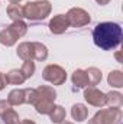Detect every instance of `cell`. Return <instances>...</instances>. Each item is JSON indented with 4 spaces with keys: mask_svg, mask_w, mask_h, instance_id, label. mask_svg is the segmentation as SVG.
<instances>
[{
    "mask_svg": "<svg viewBox=\"0 0 123 124\" xmlns=\"http://www.w3.org/2000/svg\"><path fill=\"white\" fill-rule=\"evenodd\" d=\"M123 38L122 26L116 22H101L93 29V40L103 51L116 49Z\"/></svg>",
    "mask_w": 123,
    "mask_h": 124,
    "instance_id": "obj_1",
    "label": "cell"
},
{
    "mask_svg": "<svg viewBox=\"0 0 123 124\" xmlns=\"http://www.w3.org/2000/svg\"><path fill=\"white\" fill-rule=\"evenodd\" d=\"M35 90H36V95H35L32 105L35 107V110L39 114H49L52 111V108L55 107L57 91L48 85H41Z\"/></svg>",
    "mask_w": 123,
    "mask_h": 124,
    "instance_id": "obj_2",
    "label": "cell"
},
{
    "mask_svg": "<svg viewBox=\"0 0 123 124\" xmlns=\"http://www.w3.org/2000/svg\"><path fill=\"white\" fill-rule=\"evenodd\" d=\"M22 9H23V17L36 22V20H44L49 16L52 4L48 0H36V1H28L26 4L22 6Z\"/></svg>",
    "mask_w": 123,
    "mask_h": 124,
    "instance_id": "obj_3",
    "label": "cell"
},
{
    "mask_svg": "<svg viewBox=\"0 0 123 124\" xmlns=\"http://www.w3.org/2000/svg\"><path fill=\"white\" fill-rule=\"evenodd\" d=\"M28 32V25L23 22V20H18V22H13L10 26L4 28L3 31L0 32V43L3 46H13L18 39L23 38Z\"/></svg>",
    "mask_w": 123,
    "mask_h": 124,
    "instance_id": "obj_4",
    "label": "cell"
},
{
    "mask_svg": "<svg viewBox=\"0 0 123 124\" xmlns=\"http://www.w3.org/2000/svg\"><path fill=\"white\" fill-rule=\"evenodd\" d=\"M123 118L120 108H104L93 116L88 124H120Z\"/></svg>",
    "mask_w": 123,
    "mask_h": 124,
    "instance_id": "obj_5",
    "label": "cell"
},
{
    "mask_svg": "<svg viewBox=\"0 0 123 124\" xmlns=\"http://www.w3.org/2000/svg\"><path fill=\"white\" fill-rule=\"evenodd\" d=\"M42 78L48 82H51L52 85H62L67 81V72L65 69L57 65V63H49L44 68L42 71Z\"/></svg>",
    "mask_w": 123,
    "mask_h": 124,
    "instance_id": "obj_6",
    "label": "cell"
},
{
    "mask_svg": "<svg viewBox=\"0 0 123 124\" xmlns=\"http://www.w3.org/2000/svg\"><path fill=\"white\" fill-rule=\"evenodd\" d=\"M65 16H67L70 26H72V28H83L91 22L90 13L81 7H71Z\"/></svg>",
    "mask_w": 123,
    "mask_h": 124,
    "instance_id": "obj_7",
    "label": "cell"
},
{
    "mask_svg": "<svg viewBox=\"0 0 123 124\" xmlns=\"http://www.w3.org/2000/svg\"><path fill=\"white\" fill-rule=\"evenodd\" d=\"M84 100L97 108H103L106 105V94L97 87H87L84 90Z\"/></svg>",
    "mask_w": 123,
    "mask_h": 124,
    "instance_id": "obj_8",
    "label": "cell"
},
{
    "mask_svg": "<svg viewBox=\"0 0 123 124\" xmlns=\"http://www.w3.org/2000/svg\"><path fill=\"white\" fill-rule=\"evenodd\" d=\"M48 28H49L51 33H54V35H62L64 32L70 28V23H68L65 15H55L49 20Z\"/></svg>",
    "mask_w": 123,
    "mask_h": 124,
    "instance_id": "obj_9",
    "label": "cell"
},
{
    "mask_svg": "<svg viewBox=\"0 0 123 124\" xmlns=\"http://www.w3.org/2000/svg\"><path fill=\"white\" fill-rule=\"evenodd\" d=\"M71 81H72V84L77 88H87V87H90L86 69H75L72 72V75H71Z\"/></svg>",
    "mask_w": 123,
    "mask_h": 124,
    "instance_id": "obj_10",
    "label": "cell"
},
{
    "mask_svg": "<svg viewBox=\"0 0 123 124\" xmlns=\"http://www.w3.org/2000/svg\"><path fill=\"white\" fill-rule=\"evenodd\" d=\"M18 56L22 61H33V46L32 42H22L16 49Z\"/></svg>",
    "mask_w": 123,
    "mask_h": 124,
    "instance_id": "obj_11",
    "label": "cell"
},
{
    "mask_svg": "<svg viewBox=\"0 0 123 124\" xmlns=\"http://www.w3.org/2000/svg\"><path fill=\"white\" fill-rule=\"evenodd\" d=\"M71 116L75 121H86L88 117V108L84 104L77 102L71 107Z\"/></svg>",
    "mask_w": 123,
    "mask_h": 124,
    "instance_id": "obj_12",
    "label": "cell"
},
{
    "mask_svg": "<svg viewBox=\"0 0 123 124\" xmlns=\"http://www.w3.org/2000/svg\"><path fill=\"white\" fill-rule=\"evenodd\" d=\"M4 77H6V82L10 84V85H22L26 81V78H25V75L22 74L20 69H12Z\"/></svg>",
    "mask_w": 123,
    "mask_h": 124,
    "instance_id": "obj_13",
    "label": "cell"
},
{
    "mask_svg": "<svg viewBox=\"0 0 123 124\" xmlns=\"http://www.w3.org/2000/svg\"><path fill=\"white\" fill-rule=\"evenodd\" d=\"M106 105L110 108H120L123 105V95L119 91H110L106 94Z\"/></svg>",
    "mask_w": 123,
    "mask_h": 124,
    "instance_id": "obj_14",
    "label": "cell"
},
{
    "mask_svg": "<svg viewBox=\"0 0 123 124\" xmlns=\"http://www.w3.org/2000/svg\"><path fill=\"white\" fill-rule=\"evenodd\" d=\"M32 46H33V59L35 61H46L48 58V48L41 43V42H32Z\"/></svg>",
    "mask_w": 123,
    "mask_h": 124,
    "instance_id": "obj_15",
    "label": "cell"
},
{
    "mask_svg": "<svg viewBox=\"0 0 123 124\" xmlns=\"http://www.w3.org/2000/svg\"><path fill=\"white\" fill-rule=\"evenodd\" d=\"M7 101L10 102V105H22V104H25V90H20V88L12 90L9 93Z\"/></svg>",
    "mask_w": 123,
    "mask_h": 124,
    "instance_id": "obj_16",
    "label": "cell"
},
{
    "mask_svg": "<svg viewBox=\"0 0 123 124\" xmlns=\"http://www.w3.org/2000/svg\"><path fill=\"white\" fill-rule=\"evenodd\" d=\"M107 82L113 88H122L123 87V72L119 71V69L112 71L109 74V77H107Z\"/></svg>",
    "mask_w": 123,
    "mask_h": 124,
    "instance_id": "obj_17",
    "label": "cell"
},
{
    "mask_svg": "<svg viewBox=\"0 0 123 124\" xmlns=\"http://www.w3.org/2000/svg\"><path fill=\"white\" fill-rule=\"evenodd\" d=\"M6 13L13 22H18V20L23 19V9H22L20 4H9L7 9H6Z\"/></svg>",
    "mask_w": 123,
    "mask_h": 124,
    "instance_id": "obj_18",
    "label": "cell"
},
{
    "mask_svg": "<svg viewBox=\"0 0 123 124\" xmlns=\"http://www.w3.org/2000/svg\"><path fill=\"white\" fill-rule=\"evenodd\" d=\"M48 116H49V120L54 124H60L61 121L65 120L67 113H65V108H64L62 105H55V107L52 108V111H51Z\"/></svg>",
    "mask_w": 123,
    "mask_h": 124,
    "instance_id": "obj_19",
    "label": "cell"
},
{
    "mask_svg": "<svg viewBox=\"0 0 123 124\" xmlns=\"http://www.w3.org/2000/svg\"><path fill=\"white\" fill-rule=\"evenodd\" d=\"M86 74H87V77H88V84H90V87H96V85L101 81V78H103L101 71H100L98 68H96V66H91V68L86 69Z\"/></svg>",
    "mask_w": 123,
    "mask_h": 124,
    "instance_id": "obj_20",
    "label": "cell"
},
{
    "mask_svg": "<svg viewBox=\"0 0 123 124\" xmlns=\"http://www.w3.org/2000/svg\"><path fill=\"white\" fill-rule=\"evenodd\" d=\"M1 120H3L4 124H18L20 118H19V114H18L13 108H10L6 114L1 116Z\"/></svg>",
    "mask_w": 123,
    "mask_h": 124,
    "instance_id": "obj_21",
    "label": "cell"
},
{
    "mask_svg": "<svg viewBox=\"0 0 123 124\" xmlns=\"http://www.w3.org/2000/svg\"><path fill=\"white\" fill-rule=\"evenodd\" d=\"M20 71H22V74L25 75L26 79L31 78L32 75L35 74V62L33 61H23V65H22Z\"/></svg>",
    "mask_w": 123,
    "mask_h": 124,
    "instance_id": "obj_22",
    "label": "cell"
},
{
    "mask_svg": "<svg viewBox=\"0 0 123 124\" xmlns=\"http://www.w3.org/2000/svg\"><path fill=\"white\" fill-rule=\"evenodd\" d=\"M36 95L35 88H25V104H32Z\"/></svg>",
    "mask_w": 123,
    "mask_h": 124,
    "instance_id": "obj_23",
    "label": "cell"
},
{
    "mask_svg": "<svg viewBox=\"0 0 123 124\" xmlns=\"http://www.w3.org/2000/svg\"><path fill=\"white\" fill-rule=\"evenodd\" d=\"M12 107H13V105H10V102H9L7 100H0V117H1L3 114H6Z\"/></svg>",
    "mask_w": 123,
    "mask_h": 124,
    "instance_id": "obj_24",
    "label": "cell"
},
{
    "mask_svg": "<svg viewBox=\"0 0 123 124\" xmlns=\"http://www.w3.org/2000/svg\"><path fill=\"white\" fill-rule=\"evenodd\" d=\"M6 85H7V82H6V77H4V74H3V72H0V91H1V90H4V88H6Z\"/></svg>",
    "mask_w": 123,
    "mask_h": 124,
    "instance_id": "obj_25",
    "label": "cell"
},
{
    "mask_svg": "<svg viewBox=\"0 0 123 124\" xmlns=\"http://www.w3.org/2000/svg\"><path fill=\"white\" fill-rule=\"evenodd\" d=\"M100 6H106V4H109L110 3V0H96Z\"/></svg>",
    "mask_w": 123,
    "mask_h": 124,
    "instance_id": "obj_26",
    "label": "cell"
},
{
    "mask_svg": "<svg viewBox=\"0 0 123 124\" xmlns=\"http://www.w3.org/2000/svg\"><path fill=\"white\" fill-rule=\"evenodd\" d=\"M18 124H36L33 120H22V121H19Z\"/></svg>",
    "mask_w": 123,
    "mask_h": 124,
    "instance_id": "obj_27",
    "label": "cell"
},
{
    "mask_svg": "<svg viewBox=\"0 0 123 124\" xmlns=\"http://www.w3.org/2000/svg\"><path fill=\"white\" fill-rule=\"evenodd\" d=\"M9 1H10V4H19L22 0H9Z\"/></svg>",
    "mask_w": 123,
    "mask_h": 124,
    "instance_id": "obj_28",
    "label": "cell"
},
{
    "mask_svg": "<svg viewBox=\"0 0 123 124\" xmlns=\"http://www.w3.org/2000/svg\"><path fill=\"white\" fill-rule=\"evenodd\" d=\"M60 124H74V123H71V121H65V120H64V121H61Z\"/></svg>",
    "mask_w": 123,
    "mask_h": 124,
    "instance_id": "obj_29",
    "label": "cell"
}]
</instances>
